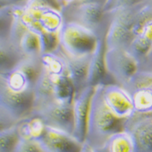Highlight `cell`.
<instances>
[{
  "mask_svg": "<svg viewBox=\"0 0 152 152\" xmlns=\"http://www.w3.org/2000/svg\"><path fill=\"white\" fill-rule=\"evenodd\" d=\"M25 57L16 37L0 39V75L12 71Z\"/></svg>",
  "mask_w": 152,
  "mask_h": 152,
  "instance_id": "2e32d148",
  "label": "cell"
},
{
  "mask_svg": "<svg viewBox=\"0 0 152 152\" xmlns=\"http://www.w3.org/2000/svg\"><path fill=\"white\" fill-rule=\"evenodd\" d=\"M129 119H122L107 107L102 98V86L94 88L91 97L85 142L94 149H101L112 134L125 129Z\"/></svg>",
  "mask_w": 152,
  "mask_h": 152,
  "instance_id": "3957f363",
  "label": "cell"
},
{
  "mask_svg": "<svg viewBox=\"0 0 152 152\" xmlns=\"http://www.w3.org/2000/svg\"><path fill=\"white\" fill-rule=\"evenodd\" d=\"M21 137L20 122L13 127L0 133V152H15Z\"/></svg>",
  "mask_w": 152,
  "mask_h": 152,
  "instance_id": "d6986e66",
  "label": "cell"
},
{
  "mask_svg": "<svg viewBox=\"0 0 152 152\" xmlns=\"http://www.w3.org/2000/svg\"><path fill=\"white\" fill-rule=\"evenodd\" d=\"M19 121L8 111L0 105V133L13 127Z\"/></svg>",
  "mask_w": 152,
  "mask_h": 152,
  "instance_id": "7402d4cb",
  "label": "cell"
},
{
  "mask_svg": "<svg viewBox=\"0 0 152 152\" xmlns=\"http://www.w3.org/2000/svg\"><path fill=\"white\" fill-rule=\"evenodd\" d=\"M8 5H11V4H9L7 1H5V0H0V8H2L3 7L8 6Z\"/></svg>",
  "mask_w": 152,
  "mask_h": 152,
  "instance_id": "484cf974",
  "label": "cell"
},
{
  "mask_svg": "<svg viewBox=\"0 0 152 152\" xmlns=\"http://www.w3.org/2000/svg\"></svg>",
  "mask_w": 152,
  "mask_h": 152,
  "instance_id": "4316f807",
  "label": "cell"
},
{
  "mask_svg": "<svg viewBox=\"0 0 152 152\" xmlns=\"http://www.w3.org/2000/svg\"><path fill=\"white\" fill-rule=\"evenodd\" d=\"M16 16L25 28L37 34L42 54L57 49L64 23L61 10L28 0L23 5H17Z\"/></svg>",
  "mask_w": 152,
  "mask_h": 152,
  "instance_id": "6da1fadb",
  "label": "cell"
},
{
  "mask_svg": "<svg viewBox=\"0 0 152 152\" xmlns=\"http://www.w3.org/2000/svg\"><path fill=\"white\" fill-rule=\"evenodd\" d=\"M61 52L65 59L68 77L73 86L75 93L78 92L87 86V77L92 54L88 56L74 57L68 56L63 52L62 50Z\"/></svg>",
  "mask_w": 152,
  "mask_h": 152,
  "instance_id": "9a60e30c",
  "label": "cell"
},
{
  "mask_svg": "<svg viewBox=\"0 0 152 152\" xmlns=\"http://www.w3.org/2000/svg\"><path fill=\"white\" fill-rule=\"evenodd\" d=\"M80 152H99V151L98 149H94L93 147L89 146L86 143H84Z\"/></svg>",
  "mask_w": 152,
  "mask_h": 152,
  "instance_id": "cb8c5ba5",
  "label": "cell"
},
{
  "mask_svg": "<svg viewBox=\"0 0 152 152\" xmlns=\"http://www.w3.org/2000/svg\"><path fill=\"white\" fill-rule=\"evenodd\" d=\"M64 22H72L92 31L100 39L105 40L112 20V12L104 8V4L98 2H77L61 8Z\"/></svg>",
  "mask_w": 152,
  "mask_h": 152,
  "instance_id": "277c9868",
  "label": "cell"
},
{
  "mask_svg": "<svg viewBox=\"0 0 152 152\" xmlns=\"http://www.w3.org/2000/svg\"><path fill=\"white\" fill-rule=\"evenodd\" d=\"M33 140L43 152H80L84 144L72 134L45 124Z\"/></svg>",
  "mask_w": 152,
  "mask_h": 152,
  "instance_id": "30bf717a",
  "label": "cell"
},
{
  "mask_svg": "<svg viewBox=\"0 0 152 152\" xmlns=\"http://www.w3.org/2000/svg\"><path fill=\"white\" fill-rule=\"evenodd\" d=\"M125 130L133 137L136 152H152V115L134 114L128 120Z\"/></svg>",
  "mask_w": 152,
  "mask_h": 152,
  "instance_id": "4fadbf2b",
  "label": "cell"
},
{
  "mask_svg": "<svg viewBox=\"0 0 152 152\" xmlns=\"http://www.w3.org/2000/svg\"><path fill=\"white\" fill-rule=\"evenodd\" d=\"M34 102V91L11 89L0 77V105L20 122L30 117Z\"/></svg>",
  "mask_w": 152,
  "mask_h": 152,
  "instance_id": "ba28073f",
  "label": "cell"
},
{
  "mask_svg": "<svg viewBox=\"0 0 152 152\" xmlns=\"http://www.w3.org/2000/svg\"><path fill=\"white\" fill-rule=\"evenodd\" d=\"M17 5H8L0 8V39L12 37L16 22Z\"/></svg>",
  "mask_w": 152,
  "mask_h": 152,
  "instance_id": "ac0fdd59",
  "label": "cell"
},
{
  "mask_svg": "<svg viewBox=\"0 0 152 152\" xmlns=\"http://www.w3.org/2000/svg\"><path fill=\"white\" fill-rule=\"evenodd\" d=\"M57 2L59 4L60 7L62 8L63 7L66 6L68 4H70V3H77V2H98V3H103L104 6H105L107 0H57Z\"/></svg>",
  "mask_w": 152,
  "mask_h": 152,
  "instance_id": "603a6c76",
  "label": "cell"
},
{
  "mask_svg": "<svg viewBox=\"0 0 152 152\" xmlns=\"http://www.w3.org/2000/svg\"><path fill=\"white\" fill-rule=\"evenodd\" d=\"M130 94L136 115H152V72L138 71L123 86Z\"/></svg>",
  "mask_w": 152,
  "mask_h": 152,
  "instance_id": "9c48e42d",
  "label": "cell"
},
{
  "mask_svg": "<svg viewBox=\"0 0 152 152\" xmlns=\"http://www.w3.org/2000/svg\"><path fill=\"white\" fill-rule=\"evenodd\" d=\"M106 70L115 84L124 86L138 72V63L127 50L120 47L106 48Z\"/></svg>",
  "mask_w": 152,
  "mask_h": 152,
  "instance_id": "52a82bcc",
  "label": "cell"
},
{
  "mask_svg": "<svg viewBox=\"0 0 152 152\" xmlns=\"http://www.w3.org/2000/svg\"><path fill=\"white\" fill-rule=\"evenodd\" d=\"M11 5H23L28 0H5Z\"/></svg>",
  "mask_w": 152,
  "mask_h": 152,
  "instance_id": "d4e9b609",
  "label": "cell"
},
{
  "mask_svg": "<svg viewBox=\"0 0 152 152\" xmlns=\"http://www.w3.org/2000/svg\"><path fill=\"white\" fill-rule=\"evenodd\" d=\"M144 1L146 0H107L104 8L107 12H112L120 8L135 6Z\"/></svg>",
  "mask_w": 152,
  "mask_h": 152,
  "instance_id": "44dd1931",
  "label": "cell"
},
{
  "mask_svg": "<svg viewBox=\"0 0 152 152\" xmlns=\"http://www.w3.org/2000/svg\"><path fill=\"white\" fill-rule=\"evenodd\" d=\"M94 88L92 86L85 87L74 94L72 99L73 130L72 135L81 143L85 142L86 137L90 100Z\"/></svg>",
  "mask_w": 152,
  "mask_h": 152,
  "instance_id": "8fae6325",
  "label": "cell"
},
{
  "mask_svg": "<svg viewBox=\"0 0 152 152\" xmlns=\"http://www.w3.org/2000/svg\"><path fill=\"white\" fill-rule=\"evenodd\" d=\"M105 50V40L99 38L90 58L87 77V86L96 87L98 86L115 84L106 70L104 63Z\"/></svg>",
  "mask_w": 152,
  "mask_h": 152,
  "instance_id": "5bb4252c",
  "label": "cell"
},
{
  "mask_svg": "<svg viewBox=\"0 0 152 152\" xmlns=\"http://www.w3.org/2000/svg\"><path fill=\"white\" fill-rule=\"evenodd\" d=\"M30 117H36L45 125L72 134L73 130L72 102L54 100L34 107Z\"/></svg>",
  "mask_w": 152,
  "mask_h": 152,
  "instance_id": "8992f818",
  "label": "cell"
},
{
  "mask_svg": "<svg viewBox=\"0 0 152 152\" xmlns=\"http://www.w3.org/2000/svg\"><path fill=\"white\" fill-rule=\"evenodd\" d=\"M99 38L93 32L72 22L63 23L59 33V47L70 56L91 55Z\"/></svg>",
  "mask_w": 152,
  "mask_h": 152,
  "instance_id": "5b68a950",
  "label": "cell"
},
{
  "mask_svg": "<svg viewBox=\"0 0 152 152\" xmlns=\"http://www.w3.org/2000/svg\"><path fill=\"white\" fill-rule=\"evenodd\" d=\"M102 98L107 107L120 118L129 119L134 115L133 100L124 87L117 84L104 85Z\"/></svg>",
  "mask_w": 152,
  "mask_h": 152,
  "instance_id": "7c38bea8",
  "label": "cell"
},
{
  "mask_svg": "<svg viewBox=\"0 0 152 152\" xmlns=\"http://www.w3.org/2000/svg\"><path fill=\"white\" fill-rule=\"evenodd\" d=\"M112 20L105 37L106 48L127 50L131 42L152 19V3L146 0L137 5L112 11Z\"/></svg>",
  "mask_w": 152,
  "mask_h": 152,
  "instance_id": "7a4b0ae2",
  "label": "cell"
},
{
  "mask_svg": "<svg viewBox=\"0 0 152 152\" xmlns=\"http://www.w3.org/2000/svg\"><path fill=\"white\" fill-rule=\"evenodd\" d=\"M15 152H43L40 146L34 140L24 137L21 135V137L19 141L16 146Z\"/></svg>",
  "mask_w": 152,
  "mask_h": 152,
  "instance_id": "ffe728a7",
  "label": "cell"
},
{
  "mask_svg": "<svg viewBox=\"0 0 152 152\" xmlns=\"http://www.w3.org/2000/svg\"><path fill=\"white\" fill-rule=\"evenodd\" d=\"M104 147L107 152H136L133 137L125 129L112 134Z\"/></svg>",
  "mask_w": 152,
  "mask_h": 152,
  "instance_id": "e0dca14e",
  "label": "cell"
}]
</instances>
